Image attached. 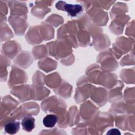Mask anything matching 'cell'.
Returning a JSON list of instances; mask_svg holds the SVG:
<instances>
[{
  "instance_id": "3",
  "label": "cell",
  "mask_w": 135,
  "mask_h": 135,
  "mask_svg": "<svg viewBox=\"0 0 135 135\" xmlns=\"http://www.w3.org/2000/svg\"><path fill=\"white\" fill-rule=\"evenodd\" d=\"M20 123L18 121H14L8 122L5 126V131L8 134H16L20 129Z\"/></svg>"
},
{
  "instance_id": "1",
  "label": "cell",
  "mask_w": 135,
  "mask_h": 135,
  "mask_svg": "<svg viewBox=\"0 0 135 135\" xmlns=\"http://www.w3.org/2000/svg\"><path fill=\"white\" fill-rule=\"evenodd\" d=\"M62 4H60L58 2L56 5H59L60 6L57 7L58 9H62L66 11L68 14L72 17L76 16L80 14L82 11L83 8L81 5L79 4H68L64 2L65 4H63L62 1H61Z\"/></svg>"
},
{
  "instance_id": "4",
  "label": "cell",
  "mask_w": 135,
  "mask_h": 135,
  "mask_svg": "<svg viewBox=\"0 0 135 135\" xmlns=\"http://www.w3.org/2000/svg\"><path fill=\"white\" fill-rule=\"evenodd\" d=\"M57 121V117L54 114L46 115L43 120V123L45 127L53 128Z\"/></svg>"
},
{
  "instance_id": "5",
  "label": "cell",
  "mask_w": 135,
  "mask_h": 135,
  "mask_svg": "<svg viewBox=\"0 0 135 135\" xmlns=\"http://www.w3.org/2000/svg\"><path fill=\"white\" fill-rule=\"evenodd\" d=\"M121 134L119 130L117 129H112L108 131L107 134Z\"/></svg>"
},
{
  "instance_id": "2",
  "label": "cell",
  "mask_w": 135,
  "mask_h": 135,
  "mask_svg": "<svg viewBox=\"0 0 135 135\" xmlns=\"http://www.w3.org/2000/svg\"><path fill=\"white\" fill-rule=\"evenodd\" d=\"M23 129L27 131H31L35 127V119L31 116H25L22 121Z\"/></svg>"
}]
</instances>
